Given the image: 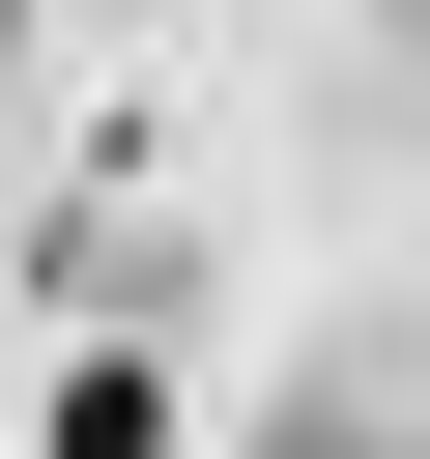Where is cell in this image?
<instances>
[{
  "instance_id": "cell-1",
  "label": "cell",
  "mask_w": 430,
  "mask_h": 459,
  "mask_svg": "<svg viewBox=\"0 0 430 459\" xmlns=\"http://www.w3.org/2000/svg\"><path fill=\"white\" fill-rule=\"evenodd\" d=\"M29 459H172V373H57V430Z\"/></svg>"
}]
</instances>
